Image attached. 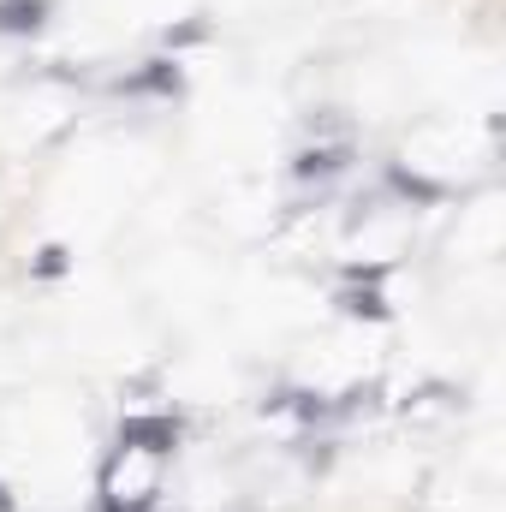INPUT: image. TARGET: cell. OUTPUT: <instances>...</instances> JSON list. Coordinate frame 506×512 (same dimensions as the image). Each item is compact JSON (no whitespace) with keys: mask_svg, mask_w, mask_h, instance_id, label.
Listing matches in <instances>:
<instances>
[{"mask_svg":"<svg viewBox=\"0 0 506 512\" xmlns=\"http://www.w3.org/2000/svg\"><path fill=\"white\" fill-rule=\"evenodd\" d=\"M179 441V423L173 417H131L126 429H120V447H131V453H167Z\"/></svg>","mask_w":506,"mask_h":512,"instance_id":"1","label":"cell"},{"mask_svg":"<svg viewBox=\"0 0 506 512\" xmlns=\"http://www.w3.org/2000/svg\"><path fill=\"white\" fill-rule=\"evenodd\" d=\"M42 12H48L42 0H0V30L6 36H24V30L42 24Z\"/></svg>","mask_w":506,"mask_h":512,"instance_id":"2","label":"cell"}]
</instances>
